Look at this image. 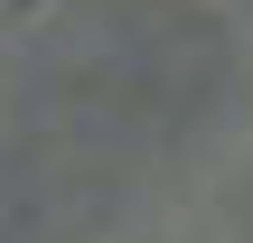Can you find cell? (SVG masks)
<instances>
[]
</instances>
